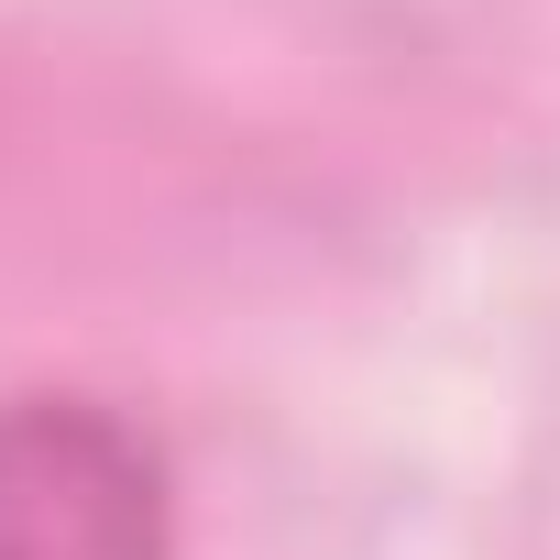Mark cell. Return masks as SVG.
I'll return each mask as SVG.
<instances>
[{
  "label": "cell",
  "instance_id": "6da1fadb",
  "mask_svg": "<svg viewBox=\"0 0 560 560\" xmlns=\"http://www.w3.org/2000/svg\"><path fill=\"white\" fill-rule=\"evenodd\" d=\"M0 560H176L165 440L89 385L0 396Z\"/></svg>",
  "mask_w": 560,
  "mask_h": 560
}]
</instances>
